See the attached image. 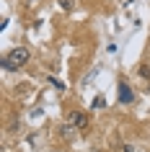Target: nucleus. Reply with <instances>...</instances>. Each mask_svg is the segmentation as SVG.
<instances>
[{
    "mask_svg": "<svg viewBox=\"0 0 150 152\" xmlns=\"http://www.w3.org/2000/svg\"><path fill=\"white\" fill-rule=\"evenodd\" d=\"M29 57H31L29 49H26V47H18V49H13L10 54H5L3 67H5V70H18V67H24V64L29 62Z\"/></svg>",
    "mask_w": 150,
    "mask_h": 152,
    "instance_id": "obj_1",
    "label": "nucleus"
},
{
    "mask_svg": "<svg viewBox=\"0 0 150 152\" xmlns=\"http://www.w3.org/2000/svg\"><path fill=\"white\" fill-rule=\"evenodd\" d=\"M67 126L83 132V129L88 126V113H83V111H70V113H67Z\"/></svg>",
    "mask_w": 150,
    "mask_h": 152,
    "instance_id": "obj_2",
    "label": "nucleus"
},
{
    "mask_svg": "<svg viewBox=\"0 0 150 152\" xmlns=\"http://www.w3.org/2000/svg\"><path fill=\"white\" fill-rule=\"evenodd\" d=\"M132 101H134L132 88H129L127 83H122V85H119V103H132Z\"/></svg>",
    "mask_w": 150,
    "mask_h": 152,
    "instance_id": "obj_3",
    "label": "nucleus"
},
{
    "mask_svg": "<svg viewBox=\"0 0 150 152\" xmlns=\"http://www.w3.org/2000/svg\"><path fill=\"white\" fill-rule=\"evenodd\" d=\"M137 72H140V77H145V80H150V67H148V64H142V67H140Z\"/></svg>",
    "mask_w": 150,
    "mask_h": 152,
    "instance_id": "obj_4",
    "label": "nucleus"
},
{
    "mask_svg": "<svg viewBox=\"0 0 150 152\" xmlns=\"http://www.w3.org/2000/svg\"><path fill=\"white\" fill-rule=\"evenodd\" d=\"M103 106H106L103 96H96V98H93V108H103Z\"/></svg>",
    "mask_w": 150,
    "mask_h": 152,
    "instance_id": "obj_5",
    "label": "nucleus"
},
{
    "mask_svg": "<svg viewBox=\"0 0 150 152\" xmlns=\"http://www.w3.org/2000/svg\"><path fill=\"white\" fill-rule=\"evenodd\" d=\"M49 83H52V85H55V88L60 90V93H62V90H65V83H62V80H55V77H52V80H49Z\"/></svg>",
    "mask_w": 150,
    "mask_h": 152,
    "instance_id": "obj_6",
    "label": "nucleus"
},
{
    "mask_svg": "<svg viewBox=\"0 0 150 152\" xmlns=\"http://www.w3.org/2000/svg\"><path fill=\"white\" fill-rule=\"evenodd\" d=\"M60 5H62L65 10H70V8H72V0H60Z\"/></svg>",
    "mask_w": 150,
    "mask_h": 152,
    "instance_id": "obj_7",
    "label": "nucleus"
},
{
    "mask_svg": "<svg viewBox=\"0 0 150 152\" xmlns=\"http://www.w3.org/2000/svg\"><path fill=\"white\" fill-rule=\"evenodd\" d=\"M26 3H36V0H26Z\"/></svg>",
    "mask_w": 150,
    "mask_h": 152,
    "instance_id": "obj_8",
    "label": "nucleus"
}]
</instances>
